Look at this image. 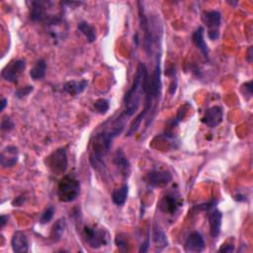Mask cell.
Returning <instances> with one entry per match:
<instances>
[{"label":"cell","mask_w":253,"mask_h":253,"mask_svg":"<svg viewBox=\"0 0 253 253\" xmlns=\"http://www.w3.org/2000/svg\"><path fill=\"white\" fill-rule=\"evenodd\" d=\"M53 215H54V207L51 206V207H48L41 215L40 217V224L42 225H46L48 223H50L52 218H53Z\"/></svg>","instance_id":"484cf974"},{"label":"cell","mask_w":253,"mask_h":253,"mask_svg":"<svg viewBox=\"0 0 253 253\" xmlns=\"http://www.w3.org/2000/svg\"><path fill=\"white\" fill-rule=\"evenodd\" d=\"M85 242L94 249H98L108 244L109 233L106 229L97 226H85L83 228Z\"/></svg>","instance_id":"277c9868"},{"label":"cell","mask_w":253,"mask_h":253,"mask_svg":"<svg viewBox=\"0 0 253 253\" xmlns=\"http://www.w3.org/2000/svg\"><path fill=\"white\" fill-rule=\"evenodd\" d=\"M47 74V62L45 59H39L36 61L34 67L30 71V76L33 80H41Z\"/></svg>","instance_id":"44dd1931"},{"label":"cell","mask_w":253,"mask_h":253,"mask_svg":"<svg viewBox=\"0 0 253 253\" xmlns=\"http://www.w3.org/2000/svg\"><path fill=\"white\" fill-rule=\"evenodd\" d=\"M2 132H11L15 128V124L9 116H4L1 120V125H0Z\"/></svg>","instance_id":"4316f807"},{"label":"cell","mask_w":253,"mask_h":253,"mask_svg":"<svg viewBox=\"0 0 253 253\" xmlns=\"http://www.w3.org/2000/svg\"><path fill=\"white\" fill-rule=\"evenodd\" d=\"M11 246L16 253H26L29 251V241L27 235L21 231L17 230L14 232L11 239Z\"/></svg>","instance_id":"e0dca14e"},{"label":"cell","mask_w":253,"mask_h":253,"mask_svg":"<svg viewBox=\"0 0 253 253\" xmlns=\"http://www.w3.org/2000/svg\"><path fill=\"white\" fill-rule=\"evenodd\" d=\"M109 108H110V104L107 99L101 98V99H98L97 101H95V103H94V109L96 110V112L98 114L105 115L108 112Z\"/></svg>","instance_id":"d4e9b609"},{"label":"cell","mask_w":253,"mask_h":253,"mask_svg":"<svg viewBox=\"0 0 253 253\" xmlns=\"http://www.w3.org/2000/svg\"><path fill=\"white\" fill-rule=\"evenodd\" d=\"M7 222H8V216L2 215L1 218H0V227H1V228H3L6 226Z\"/></svg>","instance_id":"836d02e7"},{"label":"cell","mask_w":253,"mask_h":253,"mask_svg":"<svg viewBox=\"0 0 253 253\" xmlns=\"http://www.w3.org/2000/svg\"><path fill=\"white\" fill-rule=\"evenodd\" d=\"M246 60H247V62H249V63L252 62V47H249V49L247 50Z\"/></svg>","instance_id":"e575fe53"},{"label":"cell","mask_w":253,"mask_h":253,"mask_svg":"<svg viewBox=\"0 0 253 253\" xmlns=\"http://www.w3.org/2000/svg\"><path fill=\"white\" fill-rule=\"evenodd\" d=\"M234 246L232 244H225L219 249V252H233Z\"/></svg>","instance_id":"d6a6232c"},{"label":"cell","mask_w":253,"mask_h":253,"mask_svg":"<svg viewBox=\"0 0 253 253\" xmlns=\"http://www.w3.org/2000/svg\"><path fill=\"white\" fill-rule=\"evenodd\" d=\"M229 4H233V5H237L238 4V2L237 1H235V2H228Z\"/></svg>","instance_id":"8d00e7d4"},{"label":"cell","mask_w":253,"mask_h":253,"mask_svg":"<svg viewBox=\"0 0 253 253\" xmlns=\"http://www.w3.org/2000/svg\"><path fill=\"white\" fill-rule=\"evenodd\" d=\"M67 228V221L65 218H60L58 219L51 229V237L54 242H57L61 239L63 233H65V230Z\"/></svg>","instance_id":"603a6c76"},{"label":"cell","mask_w":253,"mask_h":253,"mask_svg":"<svg viewBox=\"0 0 253 253\" xmlns=\"http://www.w3.org/2000/svg\"><path fill=\"white\" fill-rule=\"evenodd\" d=\"M143 67H144V63L140 62L133 85L130 88V90L126 93V95L124 97L125 111L123 113L128 117L133 116L138 111L140 104H141L142 94H144L143 86H142Z\"/></svg>","instance_id":"7a4b0ae2"},{"label":"cell","mask_w":253,"mask_h":253,"mask_svg":"<svg viewBox=\"0 0 253 253\" xmlns=\"http://www.w3.org/2000/svg\"><path fill=\"white\" fill-rule=\"evenodd\" d=\"M139 4V15H140V23H141V28L144 31V46H145V51L147 54L150 56L152 53V47L153 44L156 40V37L153 35L151 29V24L148 16L146 15L144 6L142 2H138Z\"/></svg>","instance_id":"52a82bcc"},{"label":"cell","mask_w":253,"mask_h":253,"mask_svg":"<svg viewBox=\"0 0 253 253\" xmlns=\"http://www.w3.org/2000/svg\"><path fill=\"white\" fill-rule=\"evenodd\" d=\"M33 90H34V87L32 85H26V86L20 87L15 91V97L18 99H23L27 97L31 92H33Z\"/></svg>","instance_id":"83f0119b"},{"label":"cell","mask_w":253,"mask_h":253,"mask_svg":"<svg viewBox=\"0 0 253 253\" xmlns=\"http://www.w3.org/2000/svg\"><path fill=\"white\" fill-rule=\"evenodd\" d=\"M80 195V182L74 175L63 176L57 186V197L60 202L71 203Z\"/></svg>","instance_id":"3957f363"},{"label":"cell","mask_w":253,"mask_h":253,"mask_svg":"<svg viewBox=\"0 0 253 253\" xmlns=\"http://www.w3.org/2000/svg\"><path fill=\"white\" fill-rule=\"evenodd\" d=\"M47 165L53 174L60 175L65 173L69 166V159L66 149L60 148L53 151L47 157Z\"/></svg>","instance_id":"5b68a950"},{"label":"cell","mask_w":253,"mask_h":253,"mask_svg":"<svg viewBox=\"0 0 253 253\" xmlns=\"http://www.w3.org/2000/svg\"><path fill=\"white\" fill-rule=\"evenodd\" d=\"M88 81L85 79H82L80 81L76 80H71L66 82L62 86L63 92H66L72 96H76L81 94L87 87Z\"/></svg>","instance_id":"ac0fdd59"},{"label":"cell","mask_w":253,"mask_h":253,"mask_svg":"<svg viewBox=\"0 0 253 253\" xmlns=\"http://www.w3.org/2000/svg\"><path fill=\"white\" fill-rule=\"evenodd\" d=\"M153 242L158 251L163 250L168 246V240L166 234L159 228H155L153 232Z\"/></svg>","instance_id":"cb8c5ba5"},{"label":"cell","mask_w":253,"mask_h":253,"mask_svg":"<svg viewBox=\"0 0 253 253\" xmlns=\"http://www.w3.org/2000/svg\"><path fill=\"white\" fill-rule=\"evenodd\" d=\"M208 219L210 225V234L213 238H217L221 233L223 214L218 209H212L208 212Z\"/></svg>","instance_id":"2e32d148"},{"label":"cell","mask_w":253,"mask_h":253,"mask_svg":"<svg viewBox=\"0 0 253 253\" xmlns=\"http://www.w3.org/2000/svg\"><path fill=\"white\" fill-rule=\"evenodd\" d=\"M128 194H129V186L126 184H124L120 188H117L114 190L112 193V201L116 206L122 207L126 204V199H128Z\"/></svg>","instance_id":"ffe728a7"},{"label":"cell","mask_w":253,"mask_h":253,"mask_svg":"<svg viewBox=\"0 0 253 253\" xmlns=\"http://www.w3.org/2000/svg\"><path fill=\"white\" fill-rule=\"evenodd\" d=\"M182 206L181 195L178 190L171 189L167 191L159 200L158 208L159 210L167 215H174Z\"/></svg>","instance_id":"8992f818"},{"label":"cell","mask_w":253,"mask_h":253,"mask_svg":"<svg viewBox=\"0 0 253 253\" xmlns=\"http://www.w3.org/2000/svg\"><path fill=\"white\" fill-rule=\"evenodd\" d=\"M145 181L151 188H164L172 181V175L166 170H152L146 177Z\"/></svg>","instance_id":"8fae6325"},{"label":"cell","mask_w":253,"mask_h":253,"mask_svg":"<svg viewBox=\"0 0 253 253\" xmlns=\"http://www.w3.org/2000/svg\"><path fill=\"white\" fill-rule=\"evenodd\" d=\"M224 118V110L220 106H213L205 111L203 118L201 119L202 123L209 126L210 129H214L218 126Z\"/></svg>","instance_id":"7c38bea8"},{"label":"cell","mask_w":253,"mask_h":253,"mask_svg":"<svg viewBox=\"0 0 253 253\" xmlns=\"http://www.w3.org/2000/svg\"><path fill=\"white\" fill-rule=\"evenodd\" d=\"M192 42L196 46L197 49L200 50V51L203 53V55L206 57V59H209V49L208 46L204 40V28L199 27L192 35Z\"/></svg>","instance_id":"d6986e66"},{"label":"cell","mask_w":253,"mask_h":253,"mask_svg":"<svg viewBox=\"0 0 253 253\" xmlns=\"http://www.w3.org/2000/svg\"><path fill=\"white\" fill-rule=\"evenodd\" d=\"M25 200H26V198H25L24 196H19V197L15 198V199L12 201V205H13L14 207H21V206L24 204Z\"/></svg>","instance_id":"4dcf8cb0"},{"label":"cell","mask_w":253,"mask_h":253,"mask_svg":"<svg viewBox=\"0 0 253 253\" xmlns=\"http://www.w3.org/2000/svg\"><path fill=\"white\" fill-rule=\"evenodd\" d=\"M26 69V61L24 59H13L2 70V78L10 83H16L20 76Z\"/></svg>","instance_id":"30bf717a"},{"label":"cell","mask_w":253,"mask_h":253,"mask_svg":"<svg viewBox=\"0 0 253 253\" xmlns=\"http://www.w3.org/2000/svg\"><path fill=\"white\" fill-rule=\"evenodd\" d=\"M128 118V116L122 113L120 117L113 122L110 130H103L93 137L90 145L91 151L89 160L94 169L105 167V158L109 153L112 142L123 132Z\"/></svg>","instance_id":"6da1fadb"},{"label":"cell","mask_w":253,"mask_h":253,"mask_svg":"<svg viewBox=\"0 0 253 253\" xmlns=\"http://www.w3.org/2000/svg\"><path fill=\"white\" fill-rule=\"evenodd\" d=\"M6 106H7V99L6 98H2V100H1V108H0V111H4Z\"/></svg>","instance_id":"d590c367"},{"label":"cell","mask_w":253,"mask_h":253,"mask_svg":"<svg viewBox=\"0 0 253 253\" xmlns=\"http://www.w3.org/2000/svg\"><path fill=\"white\" fill-rule=\"evenodd\" d=\"M116 244H117L118 248L121 249V250H123V251L126 250V245H128V243H126V238L124 237V235H123L122 233H120V234L117 235V237H116Z\"/></svg>","instance_id":"f546056e"},{"label":"cell","mask_w":253,"mask_h":253,"mask_svg":"<svg viewBox=\"0 0 253 253\" xmlns=\"http://www.w3.org/2000/svg\"><path fill=\"white\" fill-rule=\"evenodd\" d=\"M77 31L80 32L87 40L88 43L92 44L96 41L97 36H96V29L94 26L90 25L89 23L85 21H81L77 25Z\"/></svg>","instance_id":"7402d4cb"},{"label":"cell","mask_w":253,"mask_h":253,"mask_svg":"<svg viewBox=\"0 0 253 253\" xmlns=\"http://www.w3.org/2000/svg\"><path fill=\"white\" fill-rule=\"evenodd\" d=\"M202 20L208 28V37L212 41L218 40L220 37V27L222 23V15L219 11H205L202 15Z\"/></svg>","instance_id":"ba28073f"},{"label":"cell","mask_w":253,"mask_h":253,"mask_svg":"<svg viewBox=\"0 0 253 253\" xmlns=\"http://www.w3.org/2000/svg\"><path fill=\"white\" fill-rule=\"evenodd\" d=\"M19 158L18 148L15 146H7L0 154V164L2 168H11L17 164Z\"/></svg>","instance_id":"5bb4252c"},{"label":"cell","mask_w":253,"mask_h":253,"mask_svg":"<svg viewBox=\"0 0 253 253\" xmlns=\"http://www.w3.org/2000/svg\"><path fill=\"white\" fill-rule=\"evenodd\" d=\"M205 240L203 235L199 231H193L190 233L185 242V251L198 253L205 249Z\"/></svg>","instance_id":"4fadbf2b"},{"label":"cell","mask_w":253,"mask_h":253,"mask_svg":"<svg viewBox=\"0 0 253 253\" xmlns=\"http://www.w3.org/2000/svg\"><path fill=\"white\" fill-rule=\"evenodd\" d=\"M113 163L125 178L129 177L131 172V164L121 149H118L115 152L113 155Z\"/></svg>","instance_id":"9a60e30c"},{"label":"cell","mask_w":253,"mask_h":253,"mask_svg":"<svg viewBox=\"0 0 253 253\" xmlns=\"http://www.w3.org/2000/svg\"><path fill=\"white\" fill-rule=\"evenodd\" d=\"M149 246H150V232H148V235H147V238H146V241L142 244L141 248H140V252H147L149 250Z\"/></svg>","instance_id":"1f68e13d"},{"label":"cell","mask_w":253,"mask_h":253,"mask_svg":"<svg viewBox=\"0 0 253 253\" xmlns=\"http://www.w3.org/2000/svg\"><path fill=\"white\" fill-rule=\"evenodd\" d=\"M51 1H31L30 2V18L35 23H46L53 14L50 13Z\"/></svg>","instance_id":"9c48e42d"},{"label":"cell","mask_w":253,"mask_h":253,"mask_svg":"<svg viewBox=\"0 0 253 253\" xmlns=\"http://www.w3.org/2000/svg\"><path fill=\"white\" fill-rule=\"evenodd\" d=\"M252 90H253V84L251 80L241 85V93L246 100H249L252 97Z\"/></svg>","instance_id":"f1b7e54d"}]
</instances>
